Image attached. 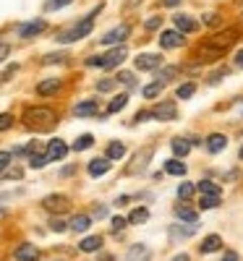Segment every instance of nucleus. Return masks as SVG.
<instances>
[{
  "instance_id": "13",
  "label": "nucleus",
  "mask_w": 243,
  "mask_h": 261,
  "mask_svg": "<svg viewBox=\"0 0 243 261\" xmlns=\"http://www.w3.org/2000/svg\"><path fill=\"white\" fill-rule=\"evenodd\" d=\"M44 29H47V24H44L42 19H37V21H29V24H24V26L19 29V34H21L24 39H32V37L42 34Z\"/></svg>"
},
{
  "instance_id": "15",
  "label": "nucleus",
  "mask_w": 243,
  "mask_h": 261,
  "mask_svg": "<svg viewBox=\"0 0 243 261\" xmlns=\"http://www.w3.org/2000/svg\"><path fill=\"white\" fill-rule=\"evenodd\" d=\"M173 21H175V29H178L180 34H191V32H196V29H199V24H196L191 16H186V13H178Z\"/></svg>"
},
{
  "instance_id": "43",
  "label": "nucleus",
  "mask_w": 243,
  "mask_h": 261,
  "mask_svg": "<svg viewBox=\"0 0 243 261\" xmlns=\"http://www.w3.org/2000/svg\"><path fill=\"white\" fill-rule=\"evenodd\" d=\"M115 84H118L115 79H105V81H100V84H97V91H113V89H115Z\"/></svg>"
},
{
  "instance_id": "16",
  "label": "nucleus",
  "mask_w": 243,
  "mask_h": 261,
  "mask_svg": "<svg viewBox=\"0 0 243 261\" xmlns=\"http://www.w3.org/2000/svg\"><path fill=\"white\" fill-rule=\"evenodd\" d=\"M60 86H63V81H60V79H44V81L37 84V94L39 97H50V94H55Z\"/></svg>"
},
{
  "instance_id": "58",
  "label": "nucleus",
  "mask_w": 243,
  "mask_h": 261,
  "mask_svg": "<svg viewBox=\"0 0 243 261\" xmlns=\"http://www.w3.org/2000/svg\"><path fill=\"white\" fill-rule=\"evenodd\" d=\"M170 261H188V256H186V253H180V256H175V258H170Z\"/></svg>"
},
{
  "instance_id": "38",
  "label": "nucleus",
  "mask_w": 243,
  "mask_h": 261,
  "mask_svg": "<svg viewBox=\"0 0 243 261\" xmlns=\"http://www.w3.org/2000/svg\"><path fill=\"white\" fill-rule=\"evenodd\" d=\"M115 81H120V84H126L128 89H136V79H133V73H128V71H120Z\"/></svg>"
},
{
  "instance_id": "41",
  "label": "nucleus",
  "mask_w": 243,
  "mask_h": 261,
  "mask_svg": "<svg viewBox=\"0 0 243 261\" xmlns=\"http://www.w3.org/2000/svg\"><path fill=\"white\" fill-rule=\"evenodd\" d=\"M11 160H13V154H11V151H0V173H6V170H8Z\"/></svg>"
},
{
  "instance_id": "10",
  "label": "nucleus",
  "mask_w": 243,
  "mask_h": 261,
  "mask_svg": "<svg viewBox=\"0 0 243 261\" xmlns=\"http://www.w3.org/2000/svg\"><path fill=\"white\" fill-rule=\"evenodd\" d=\"M160 44H162L165 50H175V47L183 44V34H180L178 29H168V32L160 34Z\"/></svg>"
},
{
  "instance_id": "52",
  "label": "nucleus",
  "mask_w": 243,
  "mask_h": 261,
  "mask_svg": "<svg viewBox=\"0 0 243 261\" xmlns=\"http://www.w3.org/2000/svg\"><path fill=\"white\" fill-rule=\"evenodd\" d=\"M222 261H238V253H235V251H225Z\"/></svg>"
},
{
  "instance_id": "54",
  "label": "nucleus",
  "mask_w": 243,
  "mask_h": 261,
  "mask_svg": "<svg viewBox=\"0 0 243 261\" xmlns=\"http://www.w3.org/2000/svg\"><path fill=\"white\" fill-rule=\"evenodd\" d=\"M141 3V0H126V11H131V8H136V6H139Z\"/></svg>"
},
{
  "instance_id": "40",
  "label": "nucleus",
  "mask_w": 243,
  "mask_h": 261,
  "mask_svg": "<svg viewBox=\"0 0 243 261\" xmlns=\"http://www.w3.org/2000/svg\"><path fill=\"white\" fill-rule=\"evenodd\" d=\"M144 26H147V32H155V29H160V26H162V16H149Z\"/></svg>"
},
{
  "instance_id": "23",
  "label": "nucleus",
  "mask_w": 243,
  "mask_h": 261,
  "mask_svg": "<svg viewBox=\"0 0 243 261\" xmlns=\"http://www.w3.org/2000/svg\"><path fill=\"white\" fill-rule=\"evenodd\" d=\"M100 248H102V238L100 235H89V238H84L79 243V251H84V253H94Z\"/></svg>"
},
{
  "instance_id": "11",
  "label": "nucleus",
  "mask_w": 243,
  "mask_h": 261,
  "mask_svg": "<svg viewBox=\"0 0 243 261\" xmlns=\"http://www.w3.org/2000/svg\"><path fill=\"white\" fill-rule=\"evenodd\" d=\"M162 66V58L160 55H152V53H144L136 58V68L139 71H157Z\"/></svg>"
},
{
  "instance_id": "48",
  "label": "nucleus",
  "mask_w": 243,
  "mask_h": 261,
  "mask_svg": "<svg viewBox=\"0 0 243 261\" xmlns=\"http://www.w3.org/2000/svg\"><path fill=\"white\" fill-rule=\"evenodd\" d=\"M147 118H152V113H149V110H141V113H136V115H133V123H144Z\"/></svg>"
},
{
  "instance_id": "26",
  "label": "nucleus",
  "mask_w": 243,
  "mask_h": 261,
  "mask_svg": "<svg viewBox=\"0 0 243 261\" xmlns=\"http://www.w3.org/2000/svg\"><path fill=\"white\" fill-rule=\"evenodd\" d=\"M175 217H178V220H183V222H188V225H196L199 214H196L191 206H178V209H175Z\"/></svg>"
},
{
  "instance_id": "5",
  "label": "nucleus",
  "mask_w": 243,
  "mask_h": 261,
  "mask_svg": "<svg viewBox=\"0 0 243 261\" xmlns=\"http://www.w3.org/2000/svg\"><path fill=\"white\" fill-rule=\"evenodd\" d=\"M235 42H238V32H235V29H225V32H220V34L207 39V44H212V47H217L222 53L230 47V44H235Z\"/></svg>"
},
{
  "instance_id": "6",
  "label": "nucleus",
  "mask_w": 243,
  "mask_h": 261,
  "mask_svg": "<svg viewBox=\"0 0 243 261\" xmlns=\"http://www.w3.org/2000/svg\"><path fill=\"white\" fill-rule=\"evenodd\" d=\"M100 58H102V68H115V66H120L128 58V50L120 44V47H113L108 55H100Z\"/></svg>"
},
{
  "instance_id": "20",
  "label": "nucleus",
  "mask_w": 243,
  "mask_h": 261,
  "mask_svg": "<svg viewBox=\"0 0 243 261\" xmlns=\"http://www.w3.org/2000/svg\"><path fill=\"white\" fill-rule=\"evenodd\" d=\"M73 113L79 115V118L97 115V113H100V107H97V99H86V102H81V105H76V107H73Z\"/></svg>"
},
{
  "instance_id": "7",
  "label": "nucleus",
  "mask_w": 243,
  "mask_h": 261,
  "mask_svg": "<svg viewBox=\"0 0 243 261\" xmlns=\"http://www.w3.org/2000/svg\"><path fill=\"white\" fill-rule=\"evenodd\" d=\"M152 113V118H157V120H175V115H178V107H175V102H160L155 110H149Z\"/></svg>"
},
{
  "instance_id": "17",
  "label": "nucleus",
  "mask_w": 243,
  "mask_h": 261,
  "mask_svg": "<svg viewBox=\"0 0 243 261\" xmlns=\"http://www.w3.org/2000/svg\"><path fill=\"white\" fill-rule=\"evenodd\" d=\"M207 149L212 151V154H220V151H225V149H227V136L212 133L209 139H207Z\"/></svg>"
},
{
  "instance_id": "39",
  "label": "nucleus",
  "mask_w": 243,
  "mask_h": 261,
  "mask_svg": "<svg viewBox=\"0 0 243 261\" xmlns=\"http://www.w3.org/2000/svg\"><path fill=\"white\" fill-rule=\"evenodd\" d=\"M220 204V196H209V193H202V209H215Z\"/></svg>"
},
{
  "instance_id": "22",
  "label": "nucleus",
  "mask_w": 243,
  "mask_h": 261,
  "mask_svg": "<svg viewBox=\"0 0 243 261\" xmlns=\"http://www.w3.org/2000/svg\"><path fill=\"white\" fill-rule=\"evenodd\" d=\"M89 225H92V217H89V214H76V217L68 222V227L73 230V233H86Z\"/></svg>"
},
{
  "instance_id": "35",
  "label": "nucleus",
  "mask_w": 243,
  "mask_h": 261,
  "mask_svg": "<svg viewBox=\"0 0 243 261\" xmlns=\"http://www.w3.org/2000/svg\"><path fill=\"white\" fill-rule=\"evenodd\" d=\"M193 193H196V186H193V183H180V186H178V198H183V201H188Z\"/></svg>"
},
{
  "instance_id": "51",
  "label": "nucleus",
  "mask_w": 243,
  "mask_h": 261,
  "mask_svg": "<svg viewBox=\"0 0 243 261\" xmlns=\"http://www.w3.org/2000/svg\"><path fill=\"white\" fill-rule=\"evenodd\" d=\"M8 53H11V47H8L6 42H0V60H6V58H8Z\"/></svg>"
},
{
  "instance_id": "56",
  "label": "nucleus",
  "mask_w": 243,
  "mask_h": 261,
  "mask_svg": "<svg viewBox=\"0 0 243 261\" xmlns=\"http://www.w3.org/2000/svg\"><path fill=\"white\" fill-rule=\"evenodd\" d=\"M94 214H97V217H105V214H108V209H105V206H97Z\"/></svg>"
},
{
  "instance_id": "25",
  "label": "nucleus",
  "mask_w": 243,
  "mask_h": 261,
  "mask_svg": "<svg viewBox=\"0 0 243 261\" xmlns=\"http://www.w3.org/2000/svg\"><path fill=\"white\" fill-rule=\"evenodd\" d=\"M170 149H173V154L186 157L188 151H191V141H188V139H180V136H178V139H173V141H170Z\"/></svg>"
},
{
  "instance_id": "53",
  "label": "nucleus",
  "mask_w": 243,
  "mask_h": 261,
  "mask_svg": "<svg viewBox=\"0 0 243 261\" xmlns=\"http://www.w3.org/2000/svg\"><path fill=\"white\" fill-rule=\"evenodd\" d=\"M225 73H227V68H222V71H217V73H215V76H212V79H209V81H212V84H217V81L222 79V76H225Z\"/></svg>"
},
{
  "instance_id": "36",
  "label": "nucleus",
  "mask_w": 243,
  "mask_h": 261,
  "mask_svg": "<svg viewBox=\"0 0 243 261\" xmlns=\"http://www.w3.org/2000/svg\"><path fill=\"white\" fill-rule=\"evenodd\" d=\"M47 162H50L47 154H32L29 157V167H32V170H39V167H44Z\"/></svg>"
},
{
  "instance_id": "55",
  "label": "nucleus",
  "mask_w": 243,
  "mask_h": 261,
  "mask_svg": "<svg viewBox=\"0 0 243 261\" xmlns=\"http://www.w3.org/2000/svg\"><path fill=\"white\" fill-rule=\"evenodd\" d=\"M235 66L243 68V50H238V55H235Z\"/></svg>"
},
{
  "instance_id": "2",
  "label": "nucleus",
  "mask_w": 243,
  "mask_h": 261,
  "mask_svg": "<svg viewBox=\"0 0 243 261\" xmlns=\"http://www.w3.org/2000/svg\"><path fill=\"white\" fill-rule=\"evenodd\" d=\"M100 11H102V6H97V8H94V11L86 16V19H81V21L76 24L73 29L63 32V34H60L58 39H60V42H76V39H84V37H89V32L94 29V21H97V13H100Z\"/></svg>"
},
{
  "instance_id": "57",
  "label": "nucleus",
  "mask_w": 243,
  "mask_h": 261,
  "mask_svg": "<svg viewBox=\"0 0 243 261\" xmlns=\"http://www.w3.org/2000/svg\"><path fill=\"white\" fill-rule=\"evenodd\" d=\"M180 3V0H165V6H168V8H175Z\"/></svg>"
},
{
  "instance_id": "29",
  "label": "nucleus",
  "mask_w": 243,
  "mask_h": 261,
  "mask_svg": "<svg viewBox=\"0 0 243 261\" xmlns=\"http://www.w3.org/2000/svg\"><path fill=\"white\" fill-rule=\"evenodd\" d=\"M165 173H168V175H178V178H183V175H186V165H183V162H178V160H168V165H165Z\"/></svg>"
},
{
  "instance_id": "45",
  "label": "nucleus",
  "mask_w": 243,
  "mask_h": 261,
  "mask_svg": "<svg viewBox=\"0 0 243 261\" xmlns=\"http://www.w3.org/2000/svg\"><path fill=\"white\" fill-rule=\"evenodd\" d=\"M16 71H19V66H8V68H6L3 73H0V84H6V81H11V76L16 73Z\"/></svg>"
},
{
  "instance_id": "37",
  "label": "nucleus",
  "mask_w": 243,
  "mask_h": 261,
  "mask_svg": "<svg viewBox=\"0 0 243 261\" xmlns=\"http://www.w3.org/2000/svg\"><path fill=\"white\" fill-rule=\"evenodd\" d=\"M193 91H196L193 84H183V86H178L175 97H178V99H188V97H193Z\"/></svg>"
},
{
  "instance_id": "9",
  "label": "nucleus",
  "mask_w": 243,
  "mask_h": 261,
  "mask_svg": "<svg viewBox=\"0 0 243 261\" xmlns=\"http://www.w3.org/2000/svg\"><path fill=\"white\" fill-rule=\"evenodd\" d=\"M44 154H47L50 162H58V160H63V157L68 154V144H66L63 139H53V141L47 144V151H44Z\"/></svg>"
},
{
  "instance_id": "14",
  "label": "nucleus",
  "mask_w": 243,
  "mask_h": 261,
  "mask_svg": "<svg viewBox=\"0 0 243 261\" xmlns=\"http://www.w3.org/2000/svg\"><path fill=\"white\" fill-rule=\"evenodd\" d=\"M16 261H39V248L32 243H21L16 248Z\"/></svg>"
},
{
  "instance_id": "24",
  "label": "nucleus",
  "mask_w": 243,
  "mask_h": 261,
  "mask_svg": "<svg viewBox=\"0 0 243 261\" xmlns=\"http://www.w3.org/2000/svg\"><path fill=\"white\" fill-rule=\"evenodd\" d=\"M193 233H196V227H193V225H191V227H180V225H173L168 235H170V240L175 243V240H186V238H191Z\"/></svg>"
},
{
  "instance_id": "4",
  "label": "nucleus",
  "mask_w": 243,
  "mask_h": 261,
  "mask_svg": "<svg viewBox=\"0 0 243 261\" xmlns=\"http://www.w3.org/2000/svg\"><path fill=\"white\" fill-rule=\"evenodd\" d=\"M42 206L47 209L50 214H63V212H68V209H71V198H68V196H63V193H50V196H44Z\"/></svg>"
},
{
  "instance_id": "42",
  "label": "nucleus",
  "mask_w": 243,
  "mask_h": 261,
  "mask_svg": "<svg viewBox=\"0 0 243 261\" xmlns=\"http://www.w3.org/2000/svg\"><path fill=\"white\" fill-rule=\"evenodd\" d=\"M13 126V115L11 113H3V115H0V131H8Z\"/></svg>"
},
{
  "instance_id": "46",
  "label": "nucleus",
  "mask_w": 243,
  "mask_h": 261,
  "mask_svg": "<svg viewBox=\"0 0 243 261\" xmlns=\"http://www.w3.org/2000/svg\"><path fill=\"white\" fill-rule=\"evenodd\" d=\"M66 227H68V225H66L63 220H58V217H55V220L50 222V230H55V233H63V230H66Z\"/></svg>"
},
{
  "instance_id": "8",
  "label": "nucleus",
  "mask_w": 243,
  "mask_h": 261,
  "mask_svg": "<svg viewBox=\"0 0 243 261\" xmlns=\"http://www.w3.org/2000/svg\"><path fill=\"white\" fill-rule=\"evenodd\" d=\"M128 34H131V26H128V24H120V26L110 29V32L102 37V44H120Z\"/></svg>"
},
{
  "instance_id": "3",
  "label": "nucleus",
  "mask_w": 243,
  "mask_h": 261,
  "mask_svg": "<svg viewBox=\"0 0 243 261\" xmlns=\"http://www.w3.org/2000/svg\"><path fill=\"white\" fill-rule=\"evenodd\" d=\"M152 157H155V146H144V149H139L133 154V162L128 165V175H136V173H144L147 167H149V162H152Z\"/></svg>"
},
{
  "instance_id": "28",
  "label": "nucleus",
  "mask_w": 243,
  "mask_h": 261,
  "mask_svg": "<svg viewBox=\"0 0 243 261\" xmlns=\"http://www.w3.org/2000/svg\"><path fill=\"white\" fill-rule=\"evenodd\" d=\"M196 188H199L202 193H209V196H220L222 193V188L217 186L215 180H199V183H196Z\"/></svg>"
},
{
  "instance_id": "27",
  "label": "nucleus",
  "mask_w": 243,
  "mask_h": 261,
  "mask_svg": "<svg viewBox=\"0 0 243 261\" xmlns=\"http://www.w3.org/2000/svg\"><path fill=\"white\" fill-rule=\"evenodd\" d=\"M149 220V209H144V206H139V209H133L131 214H128V225H144Z\"/></svg>"
},
{
  "instance_id": "32",
  "label": "nucleus",
  "mask_w": 243,
  "mask_h": 261,
  "mask_svg": "<svg viewBox=\"0 0 243 261\" xmlns=\"http://www.w3.org/2000/svg\"><path fill=\"white\" fill-rule=\"evenodd\" d=\"M92 144H94V136H92V133H84V136H79V139L73 141V149H76V151H84V149H89Z\"/></svg>"
},
{
  "instance_id": "18",
  "label": "nucleus",
  "mask_w": 243,
  "mask_h": 261,
  "mask_svg": "<svg viewBox=\"0 0 243 261\" xmlns=\"http://www.w3.org/2000/svg\"><path fill=\"white\" fill-rule=\"evenodd\" d=\"M110 160L108 157H100V160H92V162H89V175H92V178H100V175H105V173H108L110 170Z\"/></svg>"
},
{
  "instance_id": "33",
  "label": "nucleus",
  "mask_w": 243,
  "mask_h": 261,
  "mask_svg": "<svg viewBox=\"0 0 243 261\" xmlns=\"http://www.w3.org/2000/svg\"><path fill=\"white\" fill-rule=\"evenodd\" d=\"M126 105H128V94H118V97L108 105V113H120Z\"/></svg>"
},
{
  "instance_id": "30",
  "label": "nucleus",
  "mask_w": 243,
  "mask_h": 261,
  "mask_svg": "<svg viewBox=\"0 0 243 261\" xmlns=\"http://www.w3.org/2000/svg\"><path fill=\"white\" fill-rule=\"evenodd\" d=\"M178 73H180V68H175V66H165V68L160 66V68H157V81L162 79V84H165V81H170V79H175Z\"/></svg>"
},
{
  "instance_id": "1",
  "label": "nucleus",
  "mask_w": 243,
  "mask_h": 261,
  "mask_svg": "<svg viewBox=\"0 0 243 261\" xmlns=\"http://www.w3.org/2000/svg\"><path fill=\"white\" fill-rule=\"evenodd\" d=\"M58 123V115L50 107H26L24 110V126L32 131H50Z\"/></svg>"
},
{
  "instance_id": "49",
  "label": "nucleus",
  "mask_w": 243,
  "mask_h": 261,
  "mask_svg": "<svg viewBox=\"0 0 243 261\" xmlns=\"http://www.w3.org/2000/svg\"><path fill=\"white\" fill-rule=\"evenodd\" d=\"M204 21H207L209 26H217V24H220V19H217V13H207V16H204Z\"/></svg>"
},
{
  "instance_id": "21",
  "label": "nucleus",
  "mask_w": 243,
  "mask_h": 261,
  "mask_svg": "<svg viewBox=\"0 0 243 261\" xmlns=\"http://www.w3.org/2000/svg\"><path fill=\"white\" fill-rule=\"evenodd\" d=\"M220 248H222V238H220V235H207V238L202 240V245H199L202 253H215V251H220Z\"/></svg>"
},
{
  "instance_id": "31",
  "label": "nucleus",
  "mask_w": 243,
  "mask_h": 261,
  "mask_svg": "<svg viewBox=\"0 0 243 261\" xmlns=\"http://www.w3.org/2000/svg\"><path fill=\"white\" fill-rule=\"evenodd\" d=\"M126 154V144H120V141H113L108 146V160H120Z\"/></svg>"
},
{
  "instance_id": "44",
  "label": "nucleus",
  "mask_w": 243,
  "mask_h": 261,
  "mask_svg": "<svg viewBox=\"0 0 243 261\" xmlns=\"http://www.w3.org/2000/svg\"><path fill=\"white\" fill-rule=\"evenodd\" d=\"M63 58H66L63 53H55V55H44V60H42V63H44V66H50V63H63Z\"/></svg>"
},
{
  "instance_id": "12",
  "label": "nucleus",
  "mask_w": 243,
  "mask_h": 261,
  "mask_svg": "<svg viewBox=\"0 0 243 261\" xmlns=\"http://www.w3.org/2000/svg\"><path fill=\"white\" fill-rule=\"evenodd\" d=\"M149 258H152L149 245L136 243V245H131V248H128V253H126V258H123V261H149Z\"/></svg>"
},
{
  "instance_id": "34",
  "label": "nucleus",
  "mask_w": 243,
  "mask_h": 261,
  "mask_svg": "<svg viewBox=\"0 0 243 261\" xmlns=\"http://www.w3.org/2000/svg\"><path fill=\"white\" fill-rule=\"evenodd\" d=\"M162 81H155V84H149V86H144V97L147 99H155V97H160L162 94Z\"/></svg>"
},
{
  "instance_id": "19",
  "label": "nucleus",
  "mask_w": 243,
  "mask_h": 261,
  "mask_svg": "<svg viewBox=\"0 0 243 261\" xmlns=\"http://www.w3.org/2000/svg\"><path fill=\"white\" fill-rule=\"evenodd\" d=\"M196 55H199V60H204V63H212V60H217V58H222L225 53L222 50H217V47H212V44H202L199 50H196Z\"/></svg>"
},
{
  "instance_id": "59",
  "label": "nucleus",
  "mask_w": 243,
  "mask_h": 261,
  "mask_svg": "<svg viewBox=\"0 0 243 261\" xmlns=\"http://www.w3.org/2000/svg\"><path fill=\"white\" fill-rule=\"evenodd\" d=\"M240 160H243V146H240Z\"/></svg>"
},
{
  "instance_id": "47",
  "label": "nucleus",
  "mask_w": 243,
  "mask_h": 261,
  "mask_svg": "<svg viewBox=\"0 0 243 261\" xmlns=\"http://www.w3.org/2000/svg\"><path fill=\"white\" fill-rule=\"evenodd\" d=\"M128 222L123 220V217H113V230H115V233H120V230H123Z\"/></svg>"
},
{
  "instance_id": "50",
  "label": "nucleus",
  "mask_w": 243,
  "mask_h": 261,
  "mask_svg": "<svg viewBox=\"0 0 243 261\" xmlns=\"http://www.w3.org/2000/svg\"><path fill=\"white\" fill-rule=\"evenodd\" d=\"M71 0H50V8L55 11V8H63V6H68Z\"/></svg>"
}]
</instances>
